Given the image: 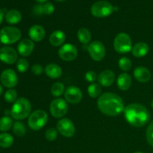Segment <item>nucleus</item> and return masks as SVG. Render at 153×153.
I'll use <instances>...</instances> for the list:
<instances>
[{
	"mask_svg": "<svg viewBox=\"0 0 153 153\" xmlns=\"http://www.w3.org/2000/svg\"><path fill=\"white\" fill-rule=\"evenodd\" d=\"M3 18H4V13H3L2 10L0 9V24L3 21Z\"/></svg>",
	"mask_w": 153,
	"mask_h": 153,
	"instance_id": "nucleus-38",
	"label": "nucleus"
},
{
	"mask_svg": "<svg viewBox=\"0 0 153 153\" xmlns=\"http://www.w3.org/2000/svg\"><path fill=\"white\" fill-rule=\"evenodd\" d=\"M29 68V63L25 58H20L16 62V69L19 73H25Z\"/></svg>",
	"mask_w": 153,
	"mask_h": 153,
	"instance_id": "nucleus-33",
	"label": "nucleus"
},
{
	"mask_svg": "<svg viewBox=\"0 0 153 153\" xmlns=\"http://www.w3.org/2000/svg\"><path fill=\"white\" fill-rule=\"evenodd\" d=\"M31 105L29 100L25 97H21L13 103L10 110V115L16 120H22L31 114Z\"/></svg>",
	"mask_w": 153,
	"mask_h": 153,
	"instance_id": "nucleus-3",
	"label": "nucleus"
},
{
	"mask_svg": "<svg viewBox=\"0 0 153 153\" xmlns=\"http://www.w3.org/2000/svg\"><path fill=\"white\" fill-rule=\"evenodd\" d=\"M88 50L89 55L94 61H100L105 56V47L103 43L99 40H95L90 43Z\"/></svg>",
	"mask_w": 153,
	"mask_h": 153,
	"instance_id": "nucleus-9",
	"label": "nucleus"
},
{
	"mask_svg": "<svg viewBox=\"0 0 153 153\" xmlns=\"http://www.w3.org/2000/svg\"><path fill=\"white\" fill-rule=\"evenodd\" d=\"M64 94L65 100L70 104H78L82 100V92L78 87H68Z\"/></svg>",
	"mask_w": 153,
	"mask_h": 153,
	"instance_id": "nucleus-13",
	"label": "nucleus"
},
{
	"mask_svg": "<svg viewBox=\"0 0 153 153\" xmlns=\"http://www.w3.org/2000/svg\"><path fill=\"white\" fill-rule=\"evenodd\" d=\"M34 43L31 39H23L17 46L18 53L23 57L29 56L34 51Z\"/></svg>",
	"mask_w": 153,
	"mask_h": 153,
	"instance_id": "nucleus-15",
	"label": "nucleus"
},
{
	"mask_svg": "<svg viewBox=\"0 0 153 153\" xmlns=\"http://www.w3.org/2000/svg\"><path fill=\"white\" fill-rule=\"evenodd\" d=\"M131 78L130 75L128 73H121L119 76H118L117 79V85L119 89L121 91H127L130 88L131 85Z\"/></svg>",
	"mask_w": 153,
	"mask_h": 153,
	"instance_id": "nucleus-21",
	"label": "nucleus"
},
{
	"mask_svg": "<svg viewBox=\"0 0 153 153\" xmlns=\"http://www.w3.org/2000/svg\"><path fill=\"white\" fill-rule=\"evenodd\" d=\"M124 117L127 122L134 127H142L149 123L150 114L144 105L139 103H131L126 106Z\"/></svg>",
	"mask_w": 153,
	"mask_h": 153,
	"instance_id": "nucleus-2",
	"label": "nucleus"
},
{
	"mask_svg": "<svg viewBox=\"0 0 153 153\" xmlns=\"http://www.w3.org/2000/svg\"><path fill=\"white\" fill-rule=\"evenodd\" d=\"M3 91H4V90H3V88L1 86V85H0V96L2 95Z\"/></svg>",
	"mask_w": 153,
	"mask_h": 153,
	"instance_id": "nucleus-40",
	"label": "nucleus"
},
{
	"mask_svg": "<svg viewBox=\"0 0 153 153\" xmlns=\"http://www.w3.org/2000/svg\"><path fill=\"white\" fill-rule=\"evenodd\" d=\"M66 40V35L61 30L54 31L49 37V42L53 46H61Z\"/></svg>",
	"mask_w": 153,
	"mask_h": 153,
	"instance_id": "nucleus-23",
	"label": "nucleus"
},
{
	"mask_svg": "<svg viewBox=\"0 0 153 153\" xmlns=\"http://www.w3.org/2000/svg\"><path fill=\"white\" fill-rule=\"evenodd\" d=\"M149 50V47L147 43L144 42H139L133 46L131 52H132V55L136 58H142L147 55Z\"/></svg>",
	"mask_w": 153,
	"mask_h": 153,
	"instance_id": "nucleus-20",
	"label": "nucleus"
},
{
	"mask_svg": "<svg viewBox=\"0 0 153 153\" xmlns=\"http://www.w3.org/2000/svg\"><path fill=\"white\" fill-rule=\"evenodd\" d=\"M146 140L149 145L153 147V120L149 124L146 133Z\"/></svg>",
	"mask_w": 153,
	"mask_h": 153,
	"instance_id": "nucleus-35",
	"label": "nucleus"
},
{
	"mask_svg": "<svg viewBox=\"0 0 153 153\" xmlns=\"http://www.w3.org/2000/svg\"><path fill=\"white\" fill-rule=\"evenodd\" d=\"M97 78H98V76H97V73L94 71H92V70L87 72L86 74H85V79H86V81L91 84L94 83L97 79Z\"/></svg>",
	"mask_w": 153,
	"mask_h": 153,
	"instance_id": "nucleus-36",
	"label": "nucleus"
},
{
	"mask_svg": "<svg viewBox=\"0 0 153 153\" xmlns=\"http://www.w3.org/2000/svg\"><path fill=\"white\" fill-rule=\"evenodd\" d=\"M118 66H119L120 69L123 71H128L131 70V66H132V63H131V60L127 57H123L118 61Z\"/></svg>",
	"mask_w": 153,
	"mask_h": 153,
	"instance_id": "nucleus-31",
	"label": "nucleus"
},
{
	"mask_svg": "<svg viewBox=\"0 0 153 153\" xmlns=\"http://www.w3.org/2000/svg\"><path fill=\"white\" fill-rule=\"evenodd\" d=\"M46 31L40 25H34L28 30V36L32 41L40 42L45 37Z\"/></svg>",
	"mask_w": 153,
	"mask_h": 153,
	"instance_id": "nucleus-17",
	"label": "nucleus"
},
{
	"mask_svg": "<svg viewBox=\"0 0 153 153\" xmlns=\"http://www.w3.org/2000/svg\"><path fill=\"white\" fill-rule=\"evenodd\" d=\"M48 122V114L43 110H37L28 117V126L34 131H38L45 126Z\"/></svg>",
	"mask_w": 153,
	"mask_h": 153,
	"instance_id": "nucleus-4",
	"label": "nucleus"
},
{
	"mask_svg": "<svg viewBox=\"0 0 153 153\" xmlns=\"http://www.w3.org/2000/svg\"><path fill=\"white\" fill-rule=\"evenodd\" d=\"M151 106H152V108H153V100H152V102H151Z\"/></svg>",
	"mask_w": 153,
	"mask_h": 153,
	"instance_id": "nucleus-41",
	"label": "nucleus"
},
{
	"mask_svg": "<svg viewBox=\"0 0 153 153\" xmlns=\"http://www.w3.org/2000/svg\"><path fill=\"white\" fill-rule=\"evenodd\" d=\"M58 130L54 128H49L45 131V137L49 141H54L58 137Z\"/></svg>",
	"mask_w": 153,
	"mask_h": 153,
	"instance_id": "nucleus-34",
	"label": "nucleus"
},
{
	"mask_svg": "<svg viewBox=\"0 0 153 153\" xmlns=\"http://www.w3.org/2000/svg\"><path fill=\"white\" fill-rule=\"evenodd\" d=\"M31 72L34 73L36 76H39V75L42 74V73L44 72V69L43 68L41 65L38 64H34V65L31 67Z\"/></svg>",
	"mask_w": 153,
	"mask_h": 153,
	"instance_id": "nucleus-37",
	"label": "nucleus"
},
{
	"mask_svg": "<svg viewBox=\"0 0 153 153\" xmlns=\"http://www.w3.org/2000/svg\"><path fill=\"white\" fill-rule=\"evenodd\" d=\"M58 55L63 61H74L78 56V49L73 44L65 43L60 47Z\"/></svg>",
	"mask_w": 153,
	"mask_h": 153,
	"instance_id": "nucleus-10",
	"label": "nucleus"
},
{
	"mask_svg": "<svg viewBox=\"0 0 153 153\" xmlns=\"http://www.w3.org/2000/svg\"><path fill=\"white\" fill-rule=\"evenodd\" d=\"M134 153H143L142 152H134Z\"/></svg>",
	"mask_w": 153,
	"mask_h": 153,
	"instance_id": "nucleus-43",
	"label": "nucleus"
},
{
	"mask_svg": "<svg viewBox=\"0 0 153 153\" xmlns=\"http://www.w3.org/2000/svg\"><path fill=\"white\" fill-rule=\"evenodd\" d=\"M55 7L51 2H46L43 4H37L33 8V13L36 15H50L54 12Z\"/></svg>",
	"mask_w": 153,
	"mask_h": 153,
	"instance_id": "nucleus-22",
	"label": "nucleus"
},
{
	"mask_svg": "<svg viewBox=\"0 0 153 153\" xmlns=\"http://www.w3.org/2000/svg\"><path fill=\"white\" fill-rule=\"evenodd\" d=\"M114 7L107 1H98L94 3L91 9L93 16L98 18L107 17L114 11Z\"/></svg>",
	"mask_w": 153,
	"mask_h": 153,
	"instance_id": "nucleus-7",
	"label": "nucleus"
},
{
	"mask_svg": "<svg viewBox=\"0 0 153 153\" xmlns=\"http://www.w3.org/2000/svg\"><path fill=\"white\" fill-rule=\"evenodd\" d=\"M88 93L91 98H97L101 96L102 88L100 85L97 83H92L88 86Z\"/></svg>",
	"mask_w": 153,
	"mask_h": 153,
	"instance_id": "nucleus-27",
	"label": "nucleus"
},
{
	"mask_svg": "<svg viewBox=\"0 0 153 153\" xmlns=\"http://www.w3.org/2000/svg\"><path fill=\"white\" fill-rule=\"evenodd\" d=\"M44 72L50 79H56L62 76V69L56 64H49L45 67Z\"/></svg>",
	"mask_w": 153,
	"mask_h": 153,
	"instance_id": "nucleus-19",
	"label": "nucleus"
},
{
	"mask_svg": "<svg viewBox=\"0 0 153 153\" xmlns=\"http://www.w3.org/2000/svg\"><path fill=\"white\" fill-rule=\"evenodd\" d=\"M5 101L8 103H14L17 100V92L14 89H8L4 96Z\"/></svg>",
	"mask_w": 153,
	"mask_h": 153,
	"instance_id": "nucleus-32",
	"label": "nucleus"
},
{
	"mask_svg": "<svg viewBox=\"0 0 153 153\" xmlns=\"http://www.w3.org/2000/svg\"><path fill=\"white\" fill-rule=\"evenodd\" d=\"M13 143V137L9 133L0 134V146L2 148H8Z\"/></svg>",
	"mask_w": 153,
	"mask_h": 153,
	"instance_id": "nucleus-26",
	"label": "nucleus"
},
{
	"mask_svg": "<svg viewBox=\"0 0 153 153\" xmlns=\"http://www.w3.org/2000/svg\"><path fill=\"white\" fill-rule=\"evenodd\" d=\"M16 51L10 46H4L0 49V61L7 64H13L17 61Z\"/></svg>",
	"mask_w": 153,
	"mask_h": 153,
	"instance_id": "nucleus-14",
	"label": "nucleus"
},
{
	"mask_svg": "<svg viewBox=\"0 0 153 153\" xmlns=\"http://www.w3.org/2000/svg\"><path fill=\"white\" fill-rule=\"evenodd\" d=\"M97 80H98L99 85L103 87H110L111 85H113L114 82L115 74L111 70H105L99 75Z\"/></svg>",
	"mask_w": 153,
	"mask_h": 153,
	"instance_id": "nucleus-16",
	"label": "nucleus"
},
{
	"mask_svg": "<svg viewBox=\"0 0 153 153\" xmlns=\"http://www.w3.org/2000/svg\"><path fill=\"white\" fill-rule=\"evenodd\" d=\"M65 92V86L62 82H55L51 88V93L55 97L63 95Z\"/></svg>",
	"mask_w": 153,
	"mask_h": 153,
	"instance_id": "nucleus-28",
	"label": "nucleus"
},
{
	"mask_svg": "<svg viewBox=\"0 0 153 153\" xmlns=\"http://www.w3.org/2000/svg\"><path fill=\"white\" fill-rule=\"evenodd\" d=\"M134 76L137 81L142 83L149 82L151 79V73L146 67H137L134 70Z\"/></svg>",
	"mask_w": 153,
	"mask_h": 153,
	"instance_id": "nucleus-18",
	"label": "nucleus"
},
{
	"mask_svg": "<svg viewBox=\"0 0 153 153\" xmlns=\"http://www.w3.org/2000/svg\"><path fill=\"white\" fill-rule=\"evenodd\" d=\"M97 106L102 113L110 117L117 116L125 109L123 99L113 93L102 94L97 101Z\"/></svg>",
	"mask_w": 153,
	"mask_h": 153,
	"instance_id": "nucleus-1",
	"label": "nucleus"
},
{
	"mask_svg": "<svg viewBox=\"0 0 153 153\" xmlns=\"http://www.w3.org/2000/svg\"><path fill=\"white\" fill-rule=\"evenodd\" d=\"M13 126L12 119L8 116H4L0 119V131H9Z\"/></svg>",
	"mask_w": 153,
	"mask_h": 153,
	"instance_id": "nucleus-29",
	"label": "nucleus"
},
{
	"mask_svg": "<svg viewBox=\"0 0 153 153\" xmlns=\"http://www.w3.org/2000/svg\"><path fill=\"white\" fill-rule=\"evenodd\" d=\"M50 113L55 118H61L65 116L68 111V105L67 101L63 99H55L50 104Z\"/></svg>",
	"mask_w": 153,
	"mask_h": 153,
	"instance_id": "nucleus-8",
	"label": "nucleus"
},
{
	"mask_svg": "<svg viewBox=\"0 0 153 153\" xmlns=\"http://www.w3.org/2000/svg\"><path fill=\"white\" fill-rule=\"evenodd\" d=\"M77 37L82 43L88 44L91 40V34L88 28H81L77 32Z\"/></svg>",
	"mask_w": 153,
	"mask_h": 153,
	"instance_id": "nucleus-25",
	"label": "nucleus"
},
{
	"mask_svg": "<svg viewBox=\"0 0 153 153\" xmlns=\"http://www.w3.org/2000/svg\"><path fill=\"white\" fill-rule=\"evenodd\" d=\"M0 82L5 88L10 89L14 88L18 84V76L16 72L11 69L4 70L0 76Z\"/></svg>",
	"mask_w": 153,
	"mask_h": 153,
	"instance_id": "nucleus-12",
	"label": "nucleus"
},
{
	"mask_svg": "<svg viewBox=\"0 0 153 153\" xmlns=\"http://www.w3.org/2000/svg\"><path fill=\"white\" fill-rule=\"evenodd\" d=\"M114 47L115 51L118 53H128L132 49L133 47L131 37L126 33H120L114 38Z\"/></svg>",
	"mask_w": 153,
	"mask_h": 153,
	"instance_id": "nucleus-6",
	"label": "nucleus"
},
{
	"mask_svg": "<svg viewBox=\"0 0 153 153\" xmlns=\"http://www.w3.org/2000/svg\"><path fill=\"white\" fill-rule=\"evenodd\" d=\"M13 132L18 137H22L25 134L26 128L25 125L19 121H16L13 125Z\"/></svg>",
	"mask_w": 153,
	"mask_h": 153,
	"instance_id": "nucleus-30",
	"label": "nucleus"
},
{
	"mask_svg": "<svg viewBox=\"0 0 153 153\" xmlns=\"http://www.w3.org/2000/svg\"><path fill=\"white\" fill-rule=\"evenodd\" d=\"M21 31L16 27L5 26L0 31V41L3 44L9 45L17 42L21 38Z\"/></svg>",
	"mask_w": 153,
	"mask_h": 153,
	"instance_id": "nucleus-5",
	"label": "nucleus"
},
{
	"mask_svg": "<svg viewBox=\"0 0 153 153\" xmlns=\"http://www.w3.org/2000/svg\"><path fill=\"white\" fill-rule=\"evenodd\" d=\"M57 130L61 135L66 137H71L74 135L76 128L70 119L63 118L57 123Z\"/></svg>",
	"mask_w": 153,
	"mask_h": 153,
	"instance_id": "nucleus-11",
	"label": "nucleus"
},
{
	"mask_svg": "<svg viewBox=\"0 0 153 153\" xmlns=\"http://www.w3.org/2000/svg\"><path fill=\"white\" fill-rule=\"evenodd\" d=\"M5 19L6 22H8L9 24H11V25L17 24L22 19V14L19 10L12 9L6 13Z\"/></svg>",
	"mask_w": 153,
	"mask_h": 153,
	"instance_id": "nucleus-24",
	"label": "nucleus"
},
{
	"mask_svg": "<svg viewBox=\"0 0 153 153\" xmlns=\"http://www.w3.org/2000/svg\"><path fill=\"white\" fill-rule=\"evenodd\" d=\"M55 1H65V0H55Z\"/></svg>",
	"mask_w": 153,
	"mask_h": 153,
	"instance_id": "nucleus-42",
	"label": "nucleus"
},
{
	"mask_svg": "<svg viewBox=\"0 0 153 153\" xmlns=\"http://www.w3.org/2000/svg\"><path fill=\"white\" fill-rule=\"evenodd\" d=\"M35 1H37V2L40 3V4H43V3H46L48 0H35Z\"/></svg>",
	"mask_w": 153,
	"mask_h": 153,
	"instance_id": "nucleus-39",
	"label": "nucleus"
}]
</instances>
